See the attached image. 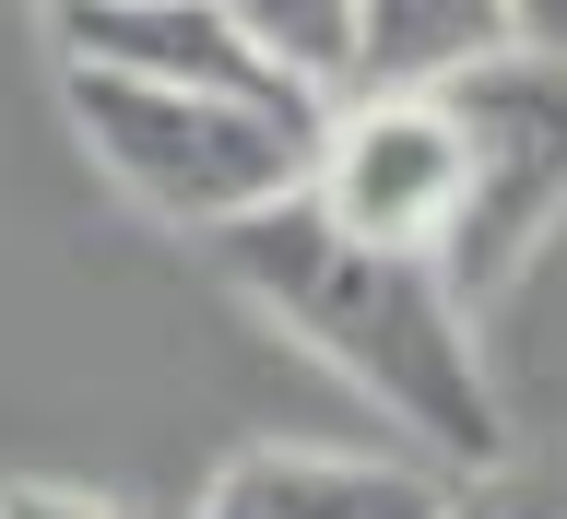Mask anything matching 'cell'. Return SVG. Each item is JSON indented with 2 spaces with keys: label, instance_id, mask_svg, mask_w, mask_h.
<instances>
[{
  "label": "cell",
  "instance_id": "obj_1",
  "mask_svg": "<svg viewBox=\"0 0 567 519\" xmlns=\"http://www.w3.org/2000/svg\"><path fill=\"white\" fill-rule=\"evenodd\" d=\"M202 248H213V283L248 319H272L296 354H319L354 402H379L437 473H485L508 449L496 366H485V308L437 272V248H379L354 225H331L308 189L225 225V237H202Z\"/></svg>",
  "mask_w": 567,
  "mask_h": 519
},
{
  "label": "cell",
  "instance_id": "obj_2",
  "mask_svg": "<svg viewBox=\"0 0 567 519\" xmlns=\"http://www.w3.org/2000/svg\"><path fill=\"white\" fill-rule=\"evenodd\" d=\"M71 142L131 212L177 237H225L248 212L308 189L319 166V95H237V83H142V71H60Z\"/></svg>",
  "mask_w": 567,
  "mask_h": 519
},
{
  "label": "cell",
  "instance_id": "obj_3",
  "mask_svg": "<svg viewBox=\"0 0 567 519\" xmlns=\"http://www.w3.org/2000/svg\"><path fill=\"white\" fill-rule=\"evenodd\" d=\"M450 106H461V142H473V189H461L437 272L473 308H496L567 237V60L556 48H485V60L450 71Z\"/></svg>",
  "mask_w": 567,
  "mask_h": 519
},
{
  "label": "cell",
  "instance_id": "obj_4",
  "mask_svg": "<svg viewBox=\"0 0 567 519\" xmlns=\"http://www.w3.org/2000/svg\"><path fill=\"white\" fill-rule=\"evenodd\" d=\"M461 189H473V142H461L450 83H354V95H331L319 166H308V201L331 225H354L379 248H450Z\"/></svg>",
  "mask_w": 567,
  "mask_h": 519
},
{
  "label": "cell",
  "instance_id": "obj_5",
  "mask_svg": "<svg viewBox=\"0 0 567 519\" xmlns=\"http://www.w3.org/2000/svg\"><path fill=\"white\" fill-rule=\"evenodd\" d=\"M60 71H142V83H237V95H296L225 35L213 0H48Z\"/></svg>",
  "mask_w": 567,
  "mask_h": 519
},
{
  "label": "cell",
  "instance_id": "obj_6",
  "mask_svg": "<svg viewBox=\"0 0 567 519\" xmlns=\"http://www.w3.org/2000/svg\"><path fill=\"white\" fill-rule=\"evenodd\" d=\"M437 473L414 460H367V449H237L202 485L189 519H437Z\"/></svg>",
  "mask_w": 567,
  "mask_h": 519
},
{
  "label": "cell",
  "instance_id": "obj_7",
  "mask_svg": "<svg viewBox=\"0 0 567 519\" xmlns=\"http://www.w3.org/2000/svg\"><path fill=\"white\" fill-rule=\"evenodd\" d=\"M225 35H237L260 71H284L296 95H354L367 83V24H354V0H213Z\"/></svg>",
  "mask_w": 567,
  "mask_h": 519
},
{
  "label": "cell",
  "instance_id": "obj_8",
  "mask_svg": "<svg viewBox=\"0 0 567 519\" xmlns=\"http://www.w3.org/2000/svg\"><path fill=\"white\" fill-rule=\"evenodd\" d=\"M354 24H367V83H450L461 60L508 48L496 0H354Z\"/></svg>",
  "mask_w": 567,
  "mask_h": 519
},
{
  "label": "cell",
  "instance_id": "obj_9",
  "mask_svg": "<svg viewBox=\"0 0 567 519\" xmlns=\"http://www.w3.org/2000/svg\"><path fill=\"white\" fill-rule=\"evenodd\" d=\"M437 519H567V437L496 449L485 473H461V485L437 496Z\"/></svg>",
  "mask_w": 567,
  "mask_h": 519
},
{
  "label": "cell",
  "instance_id": "obj_10",
  "mask_svg": "<svg viewBox=\"0 0 567 519\" xmlns=\"http://www.w3.org/2000/svg\"><path fill=\"white\" fill-rule=\"evenodd\" d=\"M0 519H154V508L95 496V485H0Z\"/></svg>",
  "mask_w": 567,
  "mask_h": 519
},
{
  "label": "cell",
  "instance_id": "obj_11",
  "mask_svg": "<svg viewBox=\"0 0 567 519\" xmlns=\"http://www.w3.org/2000/svg\"><path fill=\"white\" fill-rule=\"evenodd\" d=\"M508 12V48H556L567 60V0H496Z\"/></svg>",
  "mask_w": 567,
  "mask_h": 519
}]
</instances>
